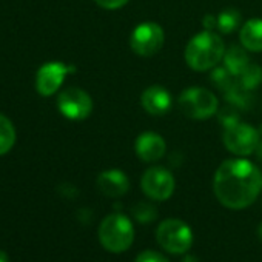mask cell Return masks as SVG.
I'll list each match as a JSON object with an SVG mask.
<instances>
[{"label":"cell","instance_id":"cell-7","mask_svg":"<svg viewBox=\"0 0 262 262\" xmlns=\"http://www.w3.org/2000/svg\"><path fill=\"white\" fill-rule=\"evenodd\" d=\"M222 141H224L225 148L230 153L236 156H248L254 153L260 141V135H259V129L253 128L251 125L239 122L224 129Z\"/></svg>","mask_w":262,"mask_h":262},{"label":"cell","instance_id":"cell-2","mask_svg":"<svg viewBox=\"0 0 262 262\" xmlns=\"http://www.w3.org/2000/svg\"><path fill=\"white\" fill-rule=\"evenodd\" d=\"M225 45L214 31H202L193 36L185 47V62L194 71H208L224 59Z\"/></svg>","mask_w":262,"mask_h":262},{"label":"cell","instance_id":"cell-17","mask_svg":"<svg viewBox=\"0 0 262 262\" xmlns=\"http://www.w3.org/2000/svg\"><path fill=\"white\" fill-rule=\"evenodd\" d=\"M16 144V129L13 122L0 114V156L7 155Z\"/></svg>","mask_w":262,"mask_h":262},{"label":"cell","instance_id":"cell-5","mask_svg":"<svg viewBox=\"0 0 262 262\" xmlns=\"http://www.w3.org/2000/svg\"><path fill=\"white\" fill-rule=\"evenodd\" d=\"M178 105L185 116L199 120L211 117L219 110V102L214 93L201 86L184 90L178 99Z\"/></svg>","mask_w":262,"mask_h":262},{"label":"cell","instance_id":"cell-16","mask_svg":"<svg viewBox=\"0 0 262 262\" xmlns=\"http://www.w3.org/2000/svg\"><path fill=\"white\" fill-rule=\"evenodd\" d=\"M224 97L225 100L236 106L237 110H251L254 105V96L250 90H245L244 86L239 85V82L236 80L227 91H224Z\"/></svg>","mask_w":262,"mask_h":262},{"label":"cell","instance_id":"cell-25","mask_svg":"<svg viewBox=\"0 0 262 262\" xmlns=\"http://www.w3.org/2000/svg\"><path fill=\"white\" fill-rule=\"evenodd\" d=\"M202 25L205 30L213 31L214 28H217V17H214L213 14H205L202 19Z\"/></svg>","mask_w":262,"mask_h":262},{"label":"cell","instance_id":"cell-26","mask_svg":"<svg viewBox=\"0 0 262 262\" xmlns=\"http://www.w3.org/2000/svg\"><path fill=\"white\" fill-rule=\"evenodd\" d=\"M254 156H256L257 162L262 165V139L259 141V144H257V147H256V150H254Z\"/></svg>","mask_w":262,"mask_h":262},{"label":"cell","instance_id":"cell-9","mask_svg":"<svg viewBox=\"0 0 262 262\" xmlns=\"http://www.w3.org/2000/svg\"><path fill=\"white\" fill-rule=\"evenodd\" d=\"M59 111L71 120H83L93 111L91 96L77 86H70L63 90L57 97Z\"/></svg>","mask_w":262,"mask_h":262},{"label":"cell","instance_id":"cell-30","mask_svg":"<svg viewBox=\"0 0 262 262\" xmlns=\"http://www.w3.org/2000/svg\"><path fill=\"white\" fill-rule=\"evenodd\" d=\"M259 135H260V136H262V125H260V126H259Z\"/></svg>","mask_w":262,"mask_h":262},{"label":"cell","instance_id":"cell-20","mask_svg":"<svg viewBox=\"0 0 262 262\" xmlns=\"http://www.w3.org/2000/svg\"><path fill=\"white\" fill-rule=\"evenodd\" d=\"M210 82L224 93L236 82V77L225 67H214L210 74Z\"/></svg>","mask_w":262,"mask_h":262},{"label":"cell","instance_id":"cell-14","mask_svg":"<svg viewBox=\"0 0 262 262\" xmlns=\"http://www.w3.org/2000/svg\"><path fill=\"white\" fill-rule=\"evenodd\" d=\"M242 47L247 51L260 53L262 51V19H250L244 24L239 33Z\"/></svg>","mask_w":262,"mask_h":262},{"label":"cell","instance_id":"cell-24","mask_svg":"<svg viewBox=\"0 0 262 262\" xmlns=\"http://www.w3.org/2000/svg\"><path fill=\"white\" fill-rule=\"evenodd\" d=\"M94 2L105 10H119L125 7L129 0H94Z\"/></svg>","mask_w":262,"mask_h":262},{"label":"cell","instance_id":"cell-18","mask_svg":"<svg viewBox=\"0 0 262 262\" xmlns=\"http://www.w3.org/2000/svg\"><path fill=\"white\" fill-rule=\"evenodd\" d=\"M236 80L239 82L241 86H244L245 90L253 91L260 82H262V68L257 63H248L244 71L236 77Z\"/></svg>","mask_w":262,"mask_h":262},{"label":"cell","instance_id":"cell-21","mask_svg":"<svg viewBox=\"0 0 262 262\" xmlns=\"http://www.w3.org/2000/svg\"><path fill=\"white\" fill-rule=\"evenodd\" d=\"M131 214L141 224H151L158 219V208L150 202H139L131 208Z\"/></svg>","mask_w":262,"mask_h":262},{"label":"cell","instance_id":"cell-1","mask_svg":"<svg viewBox=\"0 0 262 262\" xmlns=\"http://www.w3.org/2000/svg\"><path fill=\"white\" fill-rule=\"evenodd\" d=\"M213 191L225 208L244 210L262 191V171L247 159H227L214 173Z\"/></svg>","mask_w":262,"mask_h":262},{"label":"cell","instance_id":"cell-10","mask_svg":"<svg viewBox=\"0 0 262 262\" xmlns=\"http://www.w3.org/2000/svg\"><path fill=\"white\" fill-rule=\"evenodd\" d=\"M73 71H76V68L65 65L63 62L43 63L36 74V90L42 96H53L62 86L67 74Z\"/></svg>","mask_w":262,"mask_h":262},{"label":"cell","instance_id":"cell-3","mask_svg":"<svg viewBox=\"0 0 262 262\" xmlns=\"http://www.w3.org/2000/svg\"><path fill=\"white\" fill-rule=\"evenodd\" d=\"M97 234L105 250L111 253H123L133 245L135 227L125 214L116 211L103 217Z\"/></svg>","mask_w":262,"mask_h":262},{"label":"cell","instance_id":"cell-8","mask_svg":"<svg viewBox=\"0 0 262 262\" xmlns=\"http://www.w3.org/2000/svg\"><path fill=\"white\" fill-rule=\"evenodd\" d=\"M141 187L150 199L167 201L173 196L176 182L170 170L164 167H151L142 174Z\"/></svg>","mask_w":262,"mask_h":262},{"label":"cell","instance_id":"cell-29","mask_svg":"<svg viewBox=\"0 0 262 262\" xmlns=\"http://www.w3.org/2000/svg\"><path fill=\"white\" fill-rule=\"evenodd\" d=\"M257 233H259V237L262 239V224L259 225V231H257Z\"/></svg>","mask_w":262,"mask_h":262},{"label":"cell","instance_id":"cell-6","mask_svg":"<svg viewBox=\"0 0 262 262\" xmlns=\"http://www.w3.org/2000/svg\"><path fill=\"white\" fill-rule=\"evenodd\" d=\"M165 42V33L156 22L139 24L129 36V47L142 57L155 56L161 51Z\"/></svg>","mask_w":262,"mask_h":262},{"label":"cell","instance_id":"cell-28","mask_svg":"<svg viewBox=\"0 0 262 262\" xmlns=\"http://www.w3.org/2000/svg\"><path fill=\"white\" fill-rule=\"evenodd\" d=\"M0 262H10V257H8V254H7L4 250H0Z\"/></svg>","mask_w":262,"mask_h":262},{"label":"cell","instance_id":"cell-15","mask_svg":"<svg viewBox=\"0 0 262 262\" xmlns=\"http://www.w3.org/2000/svg\"><path fill=\"white\" fill-rule=\"evenodd\" d=\"M248 63H250V57H248V53H247V50L244 47L231 45L228 50H225V54H224V67L234 77H237Z\"/></svg>","mask_w":262,"mask_h":262},{"label":"cell","instance_id":"cell-22","mask_svg":"<svg viewBox=\"0 0 262 262\" xmlns=\"http://www.w3.org/2000/svg\"><path fill=\"white\" fill-rule=\"evenodd\" d=\"M216 114H217V120H219V123L222 125L224 129H225V128H230V126H233V125H236V123L241 122L239 110H237L236 106L230 105V103H228L227 106L217 110Z\"/></svg>","mask_w":262,"mask_h":262},{"label":"cell","instance_id":"cell-13","mask_svg":"<svg viewBox=\"0 0 262 262\" xmlns=\"http://www.w3.org/2000/svg\"><path fill=\"white\" fill-rule=\"evenodd\" d=\"M141 103L148 114L164 116L171 108V94L161 85H151L142 93Z\"/></svg>","mask_w":262,"mask_h":262},{"label":"cell","instance_id":"cell-11","mask_svg":"<svg viewBox=\"0 0 262 262\" xmlns=\"http://www.w3.org/2000/svg\"><path fill=\"white\" fill-rule=\"evenodd\" d=\"M167 144L164 138L155 131H145L139 135L135 142V151L138 158L144 162H158L165 155Z\"/></svg>","mask_w":262,"mask_h":262},{"label":"cell","instance_id":"cell-4","mask_svg":"<svg viewBox=\"0 0 262 262\" xmlns=\"http://www.w3.org/2000/svg\"><path fill=\"white\" fill-rule=\"evenodd\" d=\"M193 231L181 219L170 217L159 224L156 230L158 244L171 254H185L193 245Z\"/></svg>","mask_w":262,"mask_h":262},{"label":"cell","instance_id":"cell-12","mask_svg":"<svg viewBox=\"0 0 262 262\" xmlns=\"http://www.w3.org/2000/svg\"><path fill=\"white\" fill-rule=\"evenodd\" d=\"M97 188L108 198H120L129 190V179L122 170H105L97 176Z\"/></svg>","mask_w":262,"mask_h":262},{"label":"cell","instance_id":"cell-23","mask_svg":"<svg viewBox=\"0 0 262 262\" xmlns=\"http://www.w3.org/2000/svg\"><path fill=\"white\" fill-rule=\"evenodd\" d=\"M135 262H170L168 257H165L162 253L155 251V250H145L138 254Z\"/></svg>","mask_w":262,"mask_h":262},{"label":"cell","instance_id":"cell-27","mask_svg":"<svg viewBox=\"0 0 262 262\" xmlns=\"http://www.w3.org/2000/svg\"><path fill=\"white\" fill-rule=\"evenodd\" d=\"M182 262H201V260L196 256H193V254H185L184 259H182Z\"/></svg>","mask_w":262,"mask_h":262},{"label":"cell","instance_id":"cell-19","mask_svg":"<svg viewBox=\"0 0 262 262\" xmlns=\"http://www.w3.org/2000/svg\"><path fill=\"white\" fill-rule=\"evenodd\" d=\"M241 25V14L234 8H227L217 16V30L224 34H230Z\"/></svg>","mask_w":262,"mask_h":262}]
</instances>
